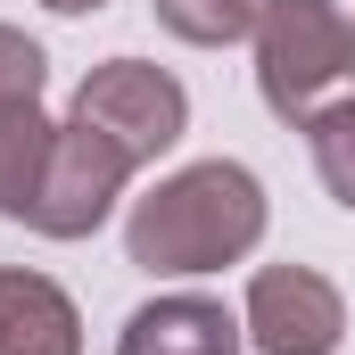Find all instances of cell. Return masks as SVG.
I'll use <instances>...</instances> for the list:
<instances>
[{
	"instance_id": "cell-1",
	"label": "cell",
	"mask_w": 355,
	"mask_h": 355,
	"mask_svg": "<svg viewBox=\"0 0 355 355\" xmlns=\"http://www.w3.org/2000/svg\"><path fill=\"white\" fill-rule=\"evenodd\" d=\"M257 240H265V182L248 166H232V157L182 166L124 223V257L141 272H223Z\"/></svg>"
},
{
	"instance_id": "cell-2",
	"label": "cell",
	"mask_w": 355,
	"mask_h": 355,
	"mask_svg": "<svg viewBox=\"0 0 355 355\" xmlns=\"http://www.w3.org/2000/svg\"><path fill=\"white\" fill-rule=\"evenodd\" d=\"M257 91L281 124H314L355 91V25L331 0H265L257 8Z\"/></svg>"
},
{
	"instance_id": "cell-3",
	"label": "cell",
	"mask_w": 355,
	"mask_h": 355,
	"mask_svg": "<svg viewBox=\"0 0 355 355\" xmlns=\"http://www.w3.org/2000/svg\"><path fill=\"white\" fill-rule=\"evenodd\" d=\"M75 116L91 132H107L132 166H149L190 132V91L149 58H107V67H91L75 83Z\"/></svg>"
},
{
	"instance_id": "cell-4",
	"label": "cell",
	"mask_w": 355,
	"mask_h": 355,
	"mask_svg": "<svg viewBox=\"0 0 355 355\" xmlns=\"http://www.w3.org/2000/svg\"><path fill=\"white\" fill-rule=\"evenodd\" d=\"M124 182H132V157L107 132H91L83 116H67L50 132V166H42V190H33L25 223L42 240H91L107 223V207L124 198Z\"/></svg>"
},
{
	"instance_id": "cell-5",
	"label": "cell",
	"mask_w": 355,
	"mask_h": 355,
	"mask_svg": "<svg viewBox=\"0 0 355 355\" xmlns=\"http://www.w3.org/2000/svg\"><path fill=\"white\" fill-rule=\"evenodd\" d=\"M257 355H331L347 339V297L314 265H265L248 281V322Z\"/></svg>"
},
{
	"instance_id": "cell-6",
	"label": "cell",
	"mask_w": 355,
	"mask_h": 355,
	"mask_svg": "<svg viewBox=\"0 0 355 355\" xmlns=\"http://www.w3.org/2000/svg\"><path fill=\"white\" fill-rule=\"evenodd\" d=\"M0 355H83V314L50 272L0 265Z\"/></svg>"
},
{
	"instance_id": "cell-7",
	"label": "cell",
	"mask_w": 355,
	"mask_h": 355,
	"mask_svg": "<svg viewBox=\"0 0 355 355\" xmlns=\"http://www.w3.org/2000/svg\"><path fill=\"white\" fill-rule=\"evenodd\" d=\"M116 355H240V322L215 306V297H149L132 322H124V339Z\"/></svg>"
},
{
	"instance_id": "cell-8",
	"label": "cell",
	"mask_w": 355,
	"mask_h": 355,
	"mask_svg": "<svg viewBox=\"0 0 355 355\" xmlns=\"http://www.w3.org/2000/svg\"><path fill=\"white\" fill-rule=\"evenodd\" d=\"M50 116L33 99H0V215H25L33 190H42V166H50Z\"/></svg>"
},
{
	"instance_id": "cell-9",
	"label": "cell",
	"mask_w": 355,
	"mask_h": 355,
	"mask_svg": "<svg viewBox=\"0 0 355 355\" xmlns=\"http://www.w3.org/2000/svg\"><path fill=\"white\" fill-rule=\"evenodd\" d=\"M157 8V25L190 42V50H232V42H248L257 33V8L265 0H149Z\"/></svg>"
},
{
	"instance_id": "cell-10",
	"label": "cell",
	"mask_w": 355,
	"mask_h": 355,
	"mask_svg": "<svg viewBox=\"0 0 355 355\" xmlns=\"http://www.w3.org/2000/svg\"><path fill=\"white\" fill-rule=\"evenodd\" d=\"M306 132H314V174H322V190H331L339 207H355V91L331 99Z\"/></svg>"
},
{
	"instance_id": "cell-11",
	"label": "cell",
	"mask_w": 355,
	"mask_h": 355,
	"mask_svg": "<svg viewBox=\"0 0 355 355\" xmlns=\"http://www.w3.org/2000/svg\"><path fill=\"white\" fill-rule=\"evenodd\" d=\"M42 75H50L42 42H25L17 25H0V99H42Z\"/></svg>"
},
{
	"instance_id": "cell-12",
	"label": "cell",
	"mask_w": 355,
	"mask_h": 355,
	"mask_svg": "<svg viewBox=\"0 0 355 355\" xmlns=\"http://www.w3.org/2000/svg\"><path fill=\"white\" fill-rule=\"evenodd\" d=\"M42 8H58V17H91V8H107V0H42Z\"/></svg>"
}]
</instances>
